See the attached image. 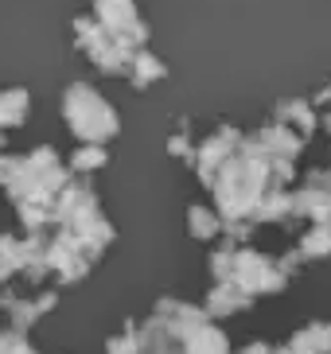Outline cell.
Returning <instances> with one entry per match:
<instances>
[{
  "instance_id": "2",
  "label": "cell",
  "mask_w": 331,
  "mask_h": 354,
  "mask_svg": "<svg viewBox=\"0 0 331 354\" xmlns=\"http://www.w3.org/2000/svg\"><path fill=\"white\" fill-rule=\"evenodd\" d=\"M125 74L133 78V86H141V90H145L148 82H160V78H164V63H160L156 55H148V51H136Z\"/></svg>"
},
{
  "instance_id": "1",
  "label": "cell",
  "mask_w": 331,
  "mask_h": 354,
  "mask_svg": "<svg viewBox=\"0 0 331 354\" xmlns=\"http://www.w3.org/2000/svg\"><path fill=\"white\" fill-rule=\"evenodd\" d=\"M62 113H66V125L82 136L86 145H105V140L117 133V117H114V109H109V102H102L98 90H90L86 82L66 86Z\"/></svg>"
},
{
  "instance_id": "4",
  "label": "cell",
  "mask_w": 331,
  "mask_h": 354,
  "mask_svg": "<svg viewBox=\"0 0 331 354\" xmlns=\"http://www.w3.org/2000/svg\"><path fill=\"white\" fill-rule=\"evenodd\" d=\"M102 164H105L102 145H90V148H82V152L74 156V167H102Z\"/></svg>"
},
{
  "instance_id": "3",
  "label": "cell",
  "mask_w": 331,
  "mask_h": 354,
  "mask_svg": "<svg viewBox=\"0 0 331 354\" xmlns=\"http://www.w3.org/2000/svg\"><path fill=\"white\" fill-rule=\"evenodd\" d=\"M31 109V97L24 90H0V125H20Z\"/></svg>"
}]
</instances>
